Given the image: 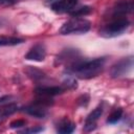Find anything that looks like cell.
I'll return each mask as SVG.
<instances>
[{
    "mask_svg": "<svg viewBox=\"0 0 134 134\" xmlns=\"http://www.w3.org/2000/svg\"><path fill=\"white\" fill-rule=\"evenodd\" d=\"M105 63V58H95L92 60H79L73 65L67 67L66 71L75 77L88 80L99 74L104 69Z\"/></svg>",
    "mask_w": 134,
    "mask_h": 134,
    "instance_id": "obj_1",
    "label": "cell"
},
{
    "mask_svg": "<svg viewBox=\"0 0 134 134\" xmlns=\"http://www.w3.org/2000/svg\"><path fill=\"white\" fill-rule=\"evenodd\" d=\"M91 27L90 21L83 17H73L71 20L67 21L60 28L61 35H81L87 32Z\"/></svg>",
    "mask_w": 134,
    "mask_h": 134,
    "instance_id": "obj_2",
    "label": "cell"
},
{
    "mask_svg": "<svg viewBox=\"0 0 134 134\" xmlns=\"http://www.w3.org/2000/svg\"><path fill=\"white\" fill-rule=\"evenodd\" d=\"M130 25V22L126 17L121 18H113V20L105 25L100 30H99V36L104 38H113L120 36L124 34Z\"/></svg>",
    "mask_w": 134,
    "mask_h": 134,
    "instance_id": "obj_3",
    "label": "cell"
},
{
    "mask_svg": "<svg viewBox=\"0 0 134 134\" xmlns=\"http://www.w3.org/2000/svg\"><path fill=\"white\" fill-rule=\"evenodd\" d=\"M133 68V58L128 57L119 60L114 65H112L110 69V74L112 77L117 79L127 75Z\"/></svg>",
    "mask_w": 134,
    "mask_h": 134,
    "instance_id": "obj_4",
    "label": "cell"
},
{
    "mask_svg": "<svg viewBox=\"0 0 134 134\" xmlns=\"http://www.w3.org/2000/svg\"><path fill=\"white\" fill-rule=\"evenodd\" d=\"M57 63L59 64H65L66 67H69L76 63L79 60H81L80 57V51L77 49L73 48H67L64 49L58 57H57Z\"/></svg>",
    "mask_w": 134,
    "mask_h": 134,
    "instance_id": "obj_5",
    "label": "cell"
},
{
    "mask_svg": "<svg viewBox=\"0 0 134 134\" xmlns=\"http://www.w3.org/2000/svg\"><path fill=\"white\" fill-rule=\"evenodd\" d=\"M134 8L133 0H120L117 1L113 6L112 17L113 18H121L128 14H131Z\"/></svg>",
    "mask_w": 134,
    "mask_h": 134,
    "instance_id": "obj_6",
    "label": "cell"
},
{
    "mask_svg": "<svg viewBox=\"0 0 134 134\" xmlns=\"http://www.w3.org/2000/svg\"><path fill=\"white\" fill-rule=\"evenodd\" d=\"M45 58H46V47L43 43L35 44L25 54L26 60L35 61V62H42L45 60Z\"/></svg>",
    "mask_w": 134,
    "mask_h": 134,
    "instance_id": "obj_7",
    "label": "cell"
},
{
    "mask_svg": "<svg viewBox=\"0 0 134 134\" xmlns=\"http://www.w3.org/2000/svg\"><path fill=\"white\" fill-rule=\"evenodd\" d=\"M79 0H57L51 4V9L58 14L70 13L76 7Z\"/></svg>",
    "mask_w": 134,
    "mask_h": 134,
    "instance_id": "obj_8",
    "label": "cell"
},
{
    "mask_svg": "<svg viewBox=\"0 0 134 134\" xmlns=\"http://www.w3.org/2000/svg\"><path fill=\"white\" fill-rule=\"evenodd\" d=\"M103 114V107L98 106L96 107L92 112L89 113V115L87 116L86 120H85V126H84V130L86 132H91L96 128V122L98 120V118L102 116Z\"/></svg>",
    "mask_w": 134,
    "mask_h": 134,
    "instance_id": "obj_9",
    "label": "cell"
},
{
    "mask_svg": "<svg viewBox=\"0 0 134 134\" xmlns=\"http://www.w3.org/2000/svg\"><path fill=\"white\" fill-rule=\"evenodd\" d=\"M65 88L63 86H42L36 88L35 92L38 96H45V97H51L58 94L63 93Z\"/></svg>",
    "mask_w": 134,
    "mask_h": 134,
    "instance_id": "obj_10",
    "label": "cell"
},
{
    "mask_svg": "<svg viewBox=\"0 0 134 134\" xmlns=\"http://www.w3.org/2000/svg\"><path fill=\"white\" fill-rule=\"evenodd\" d=\"M23 111L25 113H27L30 116H34L36 118H44L47 115V110L45 109V106L40 105L38 103L35 102V104L27 106L23 109Z\"/></svg>",
    "mask_w": 134,
    "mask_h": 134,
    "instance_id": "obj_11",
    "label": "cell"
},
{
    "mask_svg": "<svg viewBox=\"0 0 134 134\" xmlns=\"http://www.w3.org/2000/svg\"><path fill=\"white\" fill-rule=\"evenodd\" d=\"M75 129V125L69 120L68 118H64L62 120H60V122L57 126V131L61 134H69L72 133Z\"/></svg>",
    "mask_w": 134,
    "mask_h": 134,
    "instance_id": "obj_12",
    "label": "cell"
},
{
    "mask_svg": "<svg viewBox=\"0 0 134 134\" xmlns=\"http://www.w3.org/2000/svg\"><path fill=\"white\" fill-rule=\"evenodd\" d=\"M17 110H18V106L15 103H10V104L0 106V119H4V118L10 116Z\"/></svg>",
    "mask_w": 134,
    "mask_h": 134,
    "instance_id": "obj_13",
    "label": "cell"
},
{
    "mask_svg": "<svg viewBox=\"0 0 134 134\" xmlns=\"http://www.w3.org/2000/svg\"><path fill=\"white\" fill-rule=\"evenodd\" d=\"M24 40L18 37H8V36H0V46H15L23 43Z\"/></svg>",
    "mask_w": 134,
    "mask_h": 134,
    "instance_id": "obj_14",
    "label": "cell"
},
{
    "mask_svg": "<svg viewBox=\"0 0 134 134\" xmlns=\"http://www.w3.org/2000/svg\"><path fill=\"white\" fill-rule=\"evenodd\" d=\"M25 72L34 81H40V80H43L45 77V73L43 71H41L40 69L36 68V67L27 66V68L25 69Z\"/></svg>",
    "mask_w": 134,
    "mask_h": 134,
    "instance_id": "obj_15",
    "label": "cell"
},
{
    "mask_svg": "<svg viewBox=\"0 0 134 134\" xmlns=\"http://www.w3.org/2000/svg\"><path fill=\"white\" fill-rule=\"evenodd\" d=\"M121 116H122V109L117 108L109 115V117L107 118V122L110 124V125H114V124L118 122L121 119Z\"/></svg>",
    "mask_w": 134,
    "mask_h": 134,
    "instance_id": "obj_16",
    "label": "cell"
},
{
    "mask_svg": "<svg viewBox=\"0 0 134 134\" xmlns=\"http://www.w3.org/2000/svg\"><path fill=\"white\" fill-rule=\"evenodd\" d=\"M91 12H92V7H90V6H82V7L72 9L70 12V15L72 17H84V16L89 15Z\"/></svg>",
    "mask_w": 134,
    "mask_h": 134,
    "instance_id": "obj_17",
    "label": "cell"
},
{
    "mask_svg": "<svg viewBox=\"0 0 134 134\" xmlns=\"http://www.w3.org/2000/svg\"><path fill=\"white\" fill-rule=\"evenodd\" d=\"M26 125V121L24 119H16L14 121L10 122L9 127L12 129H16V128H21V127H24Z\"/></svg>",
    "mask_w": 134,
    "mask_h": 134,
    "instance_id": "obj_18",
    "label": "cell"
},
{
    "mask_svg": "<svg viewBox=\"0 0 134 134\" xmlns=\"http://www.w3.org/2000/svg\"><path fill=\"white\" fill-rule=\"evenodd\" d=\"M44 129L42 127H32V128H28L22 131V133H39L42 132Z\"/></svg>",
    "mask_w": 134,
    "mask_h": 134,
    "instance_id": "obj_19",
    "label": "cell"
},
{
    "mask_svg": "<svg viewBox=\"0 0 134 134\" xmlns=\"http://www.w3.org/2000/svg\"><path fill=\"white\" fill-rule=\"evenodd\" d=\"M15 2V0H0V6H10Z\"/></svg>",
    "mask_w": 134,
    "mask_h": 134,
    "instance_id": "obj_20",
    "label": "cell"
},
{
    "mask_svg": "<svg viewBox=\"0 0 134 134\" xmlns=\"http://www.w3.org/2000/svg\"><path fill=\"white\" fill-rule=\"evenodd\" d=\"M9 98V96H3V97H0V104H3L6 99H8Z\"/></svg>",
    "mask_w": 134,
    "mask_h": 134,
    "instance_id": "obj_21",
    "label": "cell"
}]
</instances>
